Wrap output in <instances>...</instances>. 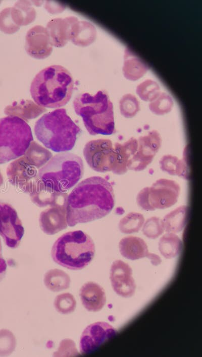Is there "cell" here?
I'll use <instances>...</instances> for the list:
<instances>
[{"label": "cell", "mask_w": 202, "mask_h": 357, "mask_svg": "<svg viewBox=\"0 0 202 357\" xmlns=\"http://www.w3.org/2000/svg\"><path fill=\"white\" fill-rule=\"evenodd\" d=\"M180 192V186L175 181L161 178L151 187L142 189L137 194V203L147 211L165 209L176 203Z\"/></svg>", "instance_id": "cell-8"}, {"label": "cell", "mask_w": 202, "mask_h": 357, "mask_svg": "<svg viewBox=\"0 0 202 357\" xmlns=\"http://www.w3.org/2000/svg\"><path fill=\"white\" fill-rule=\"evenodd\" d=\"M70 282L69 275L60 269L49 270L44 275V284L48 289L53 292H59L68 289Z\"/></svg>", "instance_id": "cell-27"}, {"label": "cell", "mask_w": 202, "mask_h": 357, "mask_svg": "<svg viewBox=\"0 0 202 357\" xmlns=\"http://www.w3.org/2000/svg\"><path fill=\"white\" fill-rule=\"evenodd\" d=\"M136 93L143 101H152L161 93L159 85L155 81L147 79L136 87Z\"/></svg>", "instance_id": "cell-33"}, {"label": "cell", "mask_w": 202, "mask_h": 357, "mask_svg": "<svg viewBox=\"0 0 202 357\" xmlns=\"http://www.w3.org/2000/svg\"><path fill=\"white\" fill-rule=\"evenodd\" d=\"M161 142L160 135L156 130H152L147 135L139 137L137 140V151L130 159L128 169L135 171L145 169L158 152Z\"/></svg>", "instance_id": "cell-12"}, {"label": "cell", "mask_w": 202, "mask_h": 357, "mask_svg": "<svg viewBox=\"0 0 202 357\" xmlns=\"http://www.w3.org/2000/svg\"><path fill=\"white\" fill-rule=\"evenodd\" d=\"M174 105L172 97L165 92L160 94L149 104L150 110L156 115H164L171 111Z\"/></svg>", "instance_id": "cell-32"}, {"label": "cell", "mask_w": 202, "mask_h": 357, "mask_svg": "<svg viewBox=\"0 0 202 357\" xmlns=\"http://www.w3.org/2000/svg\"><path fill=\"white\" fill-rule=\"evenodd\" d=\"M34 129L37 140L56 152L71 150L80 132L65 108L44 114L36 121Z\"/></svg>", "instance_id": "cell-3"}, {"label": "cell", "mask_w": 202, "mask_h": 357, "mask_svg": "<svg viewBox=\"0 0 202 357\" xmlns=\"http://www.w3.org/2000/svg\"><path fill=\"white\" fill-rule=\"evenodd\" d=\"M119 108L123 116L126 118H131L139 111V102L134 95L126 94L120 100Z\"/></svg>", "instance_id": "cell-34"}, {"label": "cell", "mask_w": 202, "mask_h": 357, "mask_svg": "<svg viewBox=\"0 0 202 357\" xmlns=\"http://www.w3.org/2000/svg\"><path fill=\"white\" fill-rule=\"evenodd\" d=\"M45 111V108L36 105L32 101H22L19 103L15 102L12 105L7 106L5 113L10 116H17L21 118H34Z\"/></svg>", "instance_id": "cell-25"}, {"label": "cell", "mask_w": 202, "mask_h": 357, "mask_svg": "<svg viewBox=\"0 0 202 357\" xmlns=\"http://www.w3.org/2000/svg\"><path fill=\"white\" fill-rule=\"evenodd\" d=\"M39 169L52 157L50 152L36 142L32 141L24 155Z\"/></svg>", "instance_id": "cell-30"}, {"label": "cell", "mask_w": 202, "mask_h": 357, "mask_svg": "<svg viewBox=\"0 0 202 357\" xmlns=\"http://www.w3.org/2000/svg\"><path fill=\"white\" fill-rule=\"evenodd\" d=\"M117 331L105 322H96L88 325L83 331L80 340L82 354H88L116 334Z\"/></svg>", "instance_id": "cell-13"}, {"label": "cell", "mask_w": 202, "mask_h": 357, "mask_svg": "<svg viewBox=\"0 0 202 357\" xmlns=\"http://www.w3.org/2000/svg\"><path fill=\"white\" fill-rule=\"evenodd\" d=\"M7 263L2 255V246L0 239V281L5 277L7 270Z\"/></svg>", "instance_id": "cell-39"}, {"label": "cell", "mask_w": 202, "mask_h": 357, "mask_svg": "<svg viewBox=\"0 0 202 357\" xmlns=\"http://www.w3.org/2000/svg\"><path fill=\"white\" fill-rule=\"evenodd\" d=\"M144 222L142 214L137 212H130L120 221L119 228L124 233L129 234L138 232Z\"/></svg>", "instance_id": "cell-31"}, {"label": "cell", "mask_w": 202, "mask_h": 357, "mask_svg": "<svg viewBox=\"0 0 202 357\" xmlns=\"http://www.w3.org/2000/svg\"><path fill=\"white\" fill-rule=\"evenodd\" d=\"M16 344L15 336L11 331L0 330V356L10 355L14 351Z\"/></svg>", "instance_id": "cell-37"}, {"label": "cell", "mask_w": 202, "mask_h": 357, "mask_svg": "<svg viewBox=\"0 0 202 357\" xmlns=\"http://www.w3.org/2000/svg\"><path fill=\"white\" fill-rule=\"evenodd\" d=\"M161 169L171 175L188 180L189 177L187 151L185 150L182 159L172 155L163 156L159 161Z\"/></svg>", "instance_id": "cell-23"}, {"label": "cell", "mask_w": 202, "mask_h": 357, "mask_svg": "<svg viewBox=\"0 0 202 357\" xmlns=\"http://www.w3.org/2000/svg\"><path fill=\"white\" fill-rule=\"evenodd\" d=\"M76 113L91 135H109L115 132L113 106L106 92L98 91L95 95L84 93L73 101Z\"/></svg>", "instance_id": "cell-4"}, {"label": "cell", "mask_w": 202, "mask_h": 357, "mask_svg": "<svg viewBox=\"0 0 202 357\" xmlns=\"http://www.w3.org/2000/svg\"><path fill=\"white\" fill-rule=\"evenodd\" d=\"M74 81L69 71L60 65H52L40 71L33 79L30 91L38 105L59 108L70 100Z\"/></svg>", "instance_id": "cell-2"}, {"label": "cell", "mask_w": 202, "mask_h": 357, "mask_svg": "<svg viewBox=\"0 0 202 357\" xmlns=\"http://www.w3.org/2000/svg\"><path fill=\"white\" fill-rule=\"evenodd\" d=\"M66 204H56L40 213L39 225L45 233L53 235L67 228Z\"/></svg>", "instance_id": "cell-16"}, {"label": "cell", "mask_w": 202, "mask_h": 357, "mask_svg": "<svg viewBox=\"0 0 202 357\" xmlns=\"http://www.w3.org/2000/svg\"><path fill=\"white\" fill-rule=\"evenodd\" d=\"M95 246L91 237L82 230L69 231L54 244L51 255L54 262L70 270H80L92 260Z\"/></svg>", "instance_id": "cell-5"}, {"label": "cell", "mask_w": 202, "mask_h": 357, "mask_svg": "<svg viewBox=\"0 0 202 357\" xmlns=\"http://www.w3.org/2000/svg\"><path fill=\"white\" fill-rule=\"evenodd\" d=\"M149 70V67L129 48H126L124 54L122 72L125 78L136 81L141 78Z\"/></svg>", "instance_id": "cell-22"}, {"label": "cell", "mask_w": 202, "mask_h": 357, "mask_svg": "<svg viewBox=\"0 0 202 357\" xmlns=\"http://www.w3.org/2000/svg\"><path fill=\"white\" fill-rule=\"evenodd\" d=\"M54 305L58 312L62 314H68L74 311L76 301L72 294L64 293L56 296Z\"/></svg>", "instance_id": "cell-35"}, {"label": "cell", "mask_w": 202, "mask_h": 357, "mask_svg": "<svg viewBox=\"0 0 202 357\" xmlns=\"http://www.w3.org/2000/svg\"><path fill=\"white\" fill-rule=\"evenodd\" d=\"M182 241L175 233L168 232L160 240L159 250L160 253L167 259L174 258L181 252Z\"/></svg>", "instance_id": "cell-29"}, {"label": "cell", "mask_w": 202, "mask_h": 357, "mask_svg": "<svg viewBox=\"0 0 202 357\" xmlns=\"http://www.w3.org/2000/svg\"><path fill=\"white\" fill-rule=\"evenodd\" d=\"M38 170L32 161L23 155L9 164L6 173L12 185L29 194L39 180Z\"/></svg>", "instance_id": "cell-9"}, {"label": "cell", "mask_w": 202, "mask_h": 357, "mask_svg": "<svg viewBox=\"0 0 202 357\" xmlns=\"http://www.w3.org/2000/svg\"><path fill=\"white\" fill-rule=\"evenodd\" d=\"M12 19L15 23L20 27L25 26L33 22L35 18L36 13L29 2H18L14 8L11 9Z\"/></svg>", "instance_id": "cell-28"}, {"label": "cell", "mask_w": 202, "mask_h": 357, "mask_svg": "<svg viewBox=\"0 0 202 357\" xmlns=\"http://www.w3.org/2000/svg\"><path fill=\"white\" fill-rule=\"evenodd\" d=\"M24 229L16 210L10 204L0 202V235L5 244L15 249L20 245Z\"/></svg>", "instance_id": "cell-11"}, {"label": "cell", "mask_w": 202, "mask_h": 357, "mask_svg": "<svg viewBox=\"0 0 202 357\" xmlns=\"http://www.w3.org/2000/svg\"><path fill=\"white\" fill-rule=\"evenodd\" d=\"M188 212V207L183 205L167 214L162 220L164 230L173 233L181 231L186 225Z\"/></svg>", "instance_id": "cell-26"}, {"label": "cell", "mask_w": 202, "mask_h": 357, "mask_svg": "<svg viewBox=\"0 0 202 357\" xmlns=\"http://www.w3.org/2000/svg\"><path fill=\"white\" fill-rule=\"evenodd\" d=\"M142 232L148 238L155 239L164 231L163 220L158 217H152L143 223Z\"/></svg>", "instance_id": "cell-36"}, {"label": "cell", "mask_w": 202, "mask_h": 357, "mask_svg": "<svg viewBox=\"0 0 202 357\" xmlns=\"http://www.w3.org/2000/svg\"><path fill=\"white\" fill-rule=\"evenodd\" d=\"M115 204L113 187L106 179L92 176L79 183L68 195L66 217L69 226L100 219Z\"/></svg>", "instance_id": "cell-1"}, {"label": "cell", "mask_w": 202, "mask_h": 357, "mask_svg": "<svg viewBox=\"0 0 202 357\" xmlns=\"http://www.w3.org/2000/svg\"><path fill=\"white\" fill-rule=\"evenodd\" d=\"M84 172L82 159L69 153H59L38 170V176L46 187L58 192L66 193L81 178Z\"/></svg>", "instance_id": "cell-6"}, {"label": "cell", "mask_w": 202, "mask_h": 357, "mask_svg": "<svg viewBox=\"0 0 202 357\" xmlns=\"http://www.w3.org/2000/svg\"><path fill=\"white\" fill-rule=\"evenodd\" d=\"M4 183L3 176L0 171V187L3 185Z\"/></svg>", "instance_id": "cell-40"}, {"label": "cell", "mask_w": 202, "mask_h": 357, "mask_svg": "<svg viewBox=\"0 0 202 357\" xmlns=\"http://www.w3.org/2000/svg\"><path fill=\"white\" fill-rule=\"evenodd\" d=\"M96 36V29L91 23L77 20L72 26L70 40L75 45L86 46L94 42Z\"/></svg>", "instance_id": "cell-24"}, {"label": "cell", "mask_w": 202, "mask_h": 357, "mask_svg": "<svg viewBox=\"0 0 202 357\" xmlns=\"http://www.w3.org/2000/svg\"><path fill=\"white\" fill-rule=\"evenodd\" d=\"M29 194L32 202L39 207L67 203L68 197L66 193L58 192L45 187L40 179Z\"/></svg>", "instance_id": "cell-21"}, {"label": "cell", "mask_w": 202, "mask_h": 357, "mask_svg": "<svg viewBox=\"0 0 202 357\" xmlns=\"http://www.w3.org/2000/svg\"><path fill=\"white\" fill-rule=\"evenodd\" d=\"M33 141L29 125L17 116L0 118V164L24 155Z\"/></svg>", "instance_id": "cell-7"}, {"label": "cell", "mask_w": 202, "mask_h": 357, "mask_svg": "<svg viewBox=\"0 0 202 357\" xmlns=\"http://www.w3.org/2000/svg\"><path fill=\"white\" fill-rule=\"evenodd\" d=\"M77 20L76 17H69L54 19L47 23L46 29L53 45L61 47L66 44L70 40L72 26Z\"/></svg>", "instance_id": "cell-20"}, {"label": "cell", "mask_w": 202, "mask_h": 357, "mask_svg": "<svg viewBox=\"0 0 202 357\" xmlns=\"http://www.w3.org/2000/svg\"><path fill=\"white\" fill-rule=\"evenodd\" d=\"M138 146L137 140L132 138L120 144L116 143L114 147V157L111 171L117 174L127 172L130 159L136 153Z\"/></svg>", "instance_id": "cell-18"}, {"label": "cell", "mask_w": 202, "mask_h": 357, "mask_svg": "<svg viewBox=\"0 0 202 357\" xmlns=\"http://www.w3.org/2000/svg\"><path fill=\"white\" fill-rule=\"evenodd\" d=\"M25 49L31 56L43 59L52 52L53 44L46 28L37 25L27 32L26 36Z\"/></svg>", "instance_id": "cell-15"}, {"label": "cell", "mask_w": 202, "mask_h": 357, "mask_svg": "<svg viewBox=\"0 0 202 357\" xmlns=\"http://www.w3.org/2000/svg\"><path fill=\"white\" fill-rule=\"evenodd\" d=\"M115 292L124 298L132 296L135 293L136 284L132 277V270L124 262L118 260L112 264L110 276Z\"/></svg>", "instance_id": "cell-14"}, {"label": "cell", "mask_w": 202, "mask_h": 357, "mask_svg": "<svg viewBox=\"0 0 202 357\" xmlns=\"http://www.w3.org/2000/svg\"><path fill=\"white\" fill-rule=\"evenodd\" d=\"M79 295L82 305L88 311H100L106 302L104 289L94 282L84 283L80 289Z\"/></svg>", "instance_id": "cell-19"}, {"label": "cell", "mask_w": 202, "mask_h": 357, "mask_svg": "<svg viewBox=\"0 0 202 357\" xmlns=\"http://www.w3.org/2000/svg\"><path fill=\"white\" fill-rule=\"evenodd\" d=\"M114 151L110 140L100 139L87 142L83 153L87 163L92 169L105 172L111 171Z\"/></svg>", "instance_id": "cell-10"}, {"label": "cell", "mask_w": 202, "mask_h": 357, "mask_svg": "<svg viewBox=\"0 0 202 357\" xmlns=\"http://www.w3.org/2000/svg\"><path fill=\"white\" fill-rule=\"evenodd\" d=\"M65 347L60 346L58 351L54 354L55 356H70L78 354L73 341L69 339H65L60 343Z\"/></svg>", "instance_id": "cell-38"}, {"label": "cell", "mask_w": 202, "mask_h": 357, "mask_svg": "<svg viewBox=\"0 0 202 357\" xmlns=\"http://www.w3.org/2000/svg\"><path fill=\"white\" fill-rule=\"evenodd\" d=\"M119 249L121 254L127 259L135 260L146 257L155 266L161 263L160 257L149 253L146 243L140 237L133 236L123 237L119 242Z\"/></svg>", "instance_id": "cell-17"}]
</instances>
